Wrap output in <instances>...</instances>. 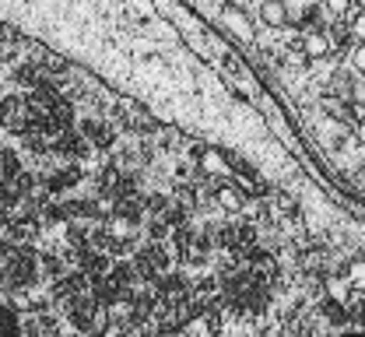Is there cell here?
<instances>
[{
  "mask_svg": "<svg viewBox=\"0 0 365 337\" xmlns=\"http://www.w3.org/2000/svg\"><path fill=\"white\" fill-rule=\"evenodd\" d=\"M348 7H351V0H327L330 14H348Z\"/></svg>",
  "mask_w": 365,
  "mask_h": 337,
  "instance_id": "cell-8",
  "label": "cell"
},
{
  "mask_svg": "<svg viewBox=\"0 0 365 337\" xmlns=\"http://www.w3.org/2000/svg\"><path fill=\"white\" fill-rule=\"evenodd\" d=\"M355 98H359V102H365V85H359V88H355Z\"/></svg>",
  "mask_w": 365,
  "mask_h": 337,
  "instance_id": "cell-10",
  "label": "cell"
},
{
  "mask_svg": "<svg viewBox=\"0 0 365 337\" xmlns=\"http://www.w3.org/2000/svg\"><path fill=\"white\" fill-rule=\"evenodd\" d=\"M218 204H222L225 211H242V193L235 190V187H222V190H218Z\"/></svg>",
  "mask_w": 365,
  "mask_h": 337,
  "instance_id": "cell-4",
  "label": "cell"
},
{
  "mask_svg": "<svg viewBox=\"0 0 365 337\" xmlns=\"http://www.w3.org/2000/svg\"><path fill=\"white\" fill-rule=\"evenodd\" d=\"M200 169H204V172H225V158H222L218 151H207V155L200 158Z\"/></svg>",
  "mask_w": 365,
  "mask_h": 337,
  "instance_id": "cell-6",
  "label": "cell"
},
{
  "mask_svg": "<svg viewBox=\"0 0 365 337\" xmlns=\"http://www.w3.org/2000/svg\"><path fill=\"white\" fill-rule=\"evenodd\" d=\"M222 25H225L235 39H242V43H253V25H250V18H246L239 7H232V4H228L225 11H222Z\"/></svg>",
  "mask_w": 365,
  "mask_h": 337,
  "instance_id": "cell-1",
  "label": "cell"
},
{
  "mask_svg": "<svg viewBox=\"0 0 365 337\" xmlns=\"http://www.w3.org/2000/svg\"><path fill=\"white\" fill-rule=\"evenodd\" d=\"M302 46H306V56H327L330 53V39L323 32H309Z\"/></svg>",
  "mask_w": 365,
  "mask_h": 337,
  "instance_id": "cell-3",
  "label": "cell"
},
{
  "mask_svg": "<svg viewBox=\"0 0 365 337\" xmlns=\"http://www.w3.org/2000/svg\"><path fill=\"white\" fill-rule=\"evenodd\" d=\"M355 4H359V7H362V11H365V0H355Z\"/></svg>",
  "mask_w": 365,
  "mask_h": 337,
  "instance_id": "cell-12",
  "label": "cell"
},
{
  "mask_svg": "<svg viewBox=\"0 0 365 337\" xmlns=\"http://www.w3.org/2000/svg\"><path fill=\"white\" fill-rule=\"evenodd\" d=\"M260 21L271 25V28H281V25L288 21V7H284V0H264V4H260Z\"/></svg>",
  "mask_w": 365,
  "mask_h": 337,
  "instance_id": "cell-2",
  "label": "cell"
},
{
  "mask_svg": "<svg viewBox=\"0 0 365 337\" xmlns=\"http://www.w3.org/2000/svg\"><path fill=\"white\" fill-rule=\"evenodd\" d=\"M0 337H18V316L7 306H0Z\"/></svg>",
  "mask_w": 365,
  "mask_h": 337,
  "instance_id": "cell-5",
  "label": "cell"
},
{
  "mask_svg": "<svg viewBox=\"0 0 365 337\" xmlns=\"http://www.w3.org/2000/svg\"><path fill=\"white\" fill-rule=\"evenodd\" d=\"M351 63H355V71H362V74H365V43H362V46H355V53H351Z\"/></svg>",
  "mask_w": 365,
  "mask_h": 337,
  "instance_id": "cell-9",
  "label": "cell"
},
{
  "mask_svg": "<svg viewBox=\"0 0 365 337\" xmlns=\"http://www.w3.org/2000/svg\"><path fill=\"white\" fill-rule=\"evenodd\" d=\"M337 337H365V331H348V334H337Z\"/></svg>",
  "mask_w": 365,
  "mask_h": 337,
  "instance_id": "cell-11",
  "label": "cell"
},
{
  "mask_svg": "<svg viewBox=\"0 0 365 337\" xmlns=\"http://www.w3.org/2000/svg\"><path fill=\"white\" fill-rule=\"evenodd\" d=\"M351 36H355L359 43H365V11L351 14Z\"/></svg>",
  "mask_w": 365,
  "mask_h": 337,
  "instance_id": "cell-7",
  "label": "cell"
}]
</instances>
